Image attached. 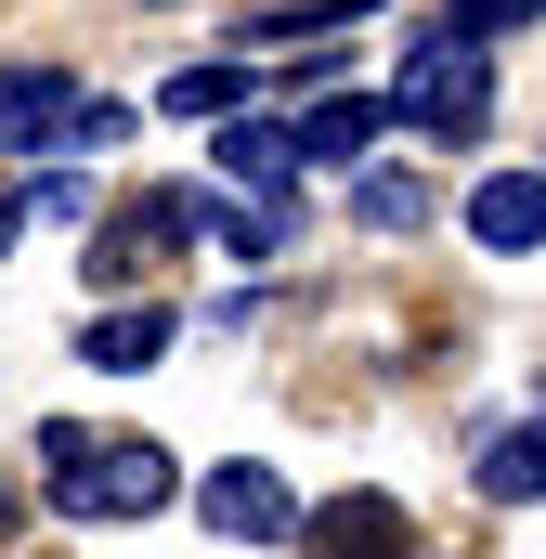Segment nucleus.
I'll return each mask as SVG.
<instances>
[{"mask_svg":"<svg viewBox=\"0 0 546 559\" xmlns=\"http://www.w3.org/2000/svg\"><path fill=\"white\" fill-rule=\"evenodd\" d=\"M39 468H52V508H79V521H143V508H169V495H182L169 442H143V429L92 442L79 417H52V429H39Z\"/></svg>","mask_w":546,"mask_h":559,"instance_id":"f257e3e1","label":"nucleus"},{"mask_svg":"<svg viewBox=\"0 0 546 559\" xmlns=\"http://www.w3.org/2000/svg\"><path fill=\"white\" fill-rule=\"evenodd\" d=\"M378 105H391V131H442V143H468L482 118H495V66H482V39H455V26H416L404 79H391Z\"/></svg>","mask_w":546,"mask_h":559,"instance_id":"f03ea898","label":"nucleus"},{"mask_svg":"<svg viewBox=\"0 0 546 559\" xmlns=\"http://www.w3.org/2000/svg\"><path fill=\"white\" fill-rule=\"evenodd\" d=\"M195 521L235 534V547H286V534H299V495L273 481L261 455H222V468H195Z\"/></svg>","mask_w":546,"mask_h":559,"instance_id":"7ed1b4c3","label":"nucleus"},{"mask_svg":"<svg viewBox=\"0 0 546 559\" xmlns=\"http://www.w3.org/2000/svg\"><path fill=\"white\" fill-rule=\"evenodd\" d=\"M404 495H325V508H299V559H404Z\"/></svg>","mask_w":546,"mask_h":559,"instance_id":"20e7f679","label":"nucleus"},{"mask_svg":"<svg viewBox=\"0 0 546 559\" xmlns=\"http://www.w3.org/2000/svg\"><path fill=\"white\" fill-rule=\"evenodd\" d=\"M286 143H299V169H352L365 143H391V105H378V92H312V105L286 118Z\"/></svg>","mask_w":546,"mask_h":559,"instance_id":"39448f33","label":"nucleus"},{"mask_svg":"<svg viewBox=\"0 0 546 559\" xmlns=\"http://www.w3.org/2000/svg\"><path fill=\"white\" fill-rule=\"evenodd\" d=\"M195 235V182H169V195H131L105 235H92V274H143L156 248H182Z\"/></svg>","mask_w":546,"mask_h":559,"instance_id":"423d86ee","label":"nucleus"},{"mask_svg":"<svg viewBox=\"0 0 546 559\" xmlns=\"http://www.w3.org/2000/svg\"><path fill=\"white\" fill-rule=\"evenodd\" d=\"M468 235H482L495 261L546 248V169H482V195H468Z\"/></svg>","mask_w":546,"mask_h":559,"instance_id":"0eeeda50","label":"nucleus"},{"mask_svg":"<svg viewBox=\"0 0 546 559\" xmlns=\"http://www.w3.org/2000/svg\"><path fill=\"white\" fill-rule=\"evenodd\" d=\"M248 92H261V66L248 52H209V66H169L156 79V118H248Z\"/></svg>","mask_w":546,"mask_h":559,"instance_id":"6e6552de","label":"nucleus"},{"mask_svg":"<svg viewBox=\"0 0 546 559\" xmlns=\"http://www.w3.org/2000/svg\"><path fill=\"white\" fill-rule=\"evenodd\" d=\"M222 182H248V195H286L299 182V143H286V118H222Z\"/></svg>","mask_w":546,"mask_h":559,"instance_id":"1a4fd4ad","label":"nucleus"},{"mask_svg":"<svg viewBox=\"0 0 546 559\" xmlns=\"http://www.w3.org/2000/svg\"><path fill=\"white\" fill-rule=\"evenodd\" d=\"M169 338H182V312H169V299H131V312H105V325H79V352H92L105 378H131V365H156Z\"/></svg>","mask_w":546,"mask_h":559,"instance_id":"9d476101","label":"nucleus"},{"mask_svg":"<svg viewBox=\"0 0 546 559\" xmlns=\"http://www.w3.org/2000/svg\"><path fill=\"white\" fill-rule=\"evenodd\" d=\"M482 495H495V508H546V417L482 442Z\"/></svg>","mask_w":546,"mask_h":559,"instance_id":"9b49d317","label":"nucleus"},{"mask_svg":"<svg viewBox=\"0 0 546 559\" xmlns=\"http://www.w3.org/2000/svg\"><path fill=\"white\" fill-rule=\"evenodd\" d=\"M352 222H365V235H416V222H429V182H416V169H365V182H352Z\"/></svg>","mask_w":546,"mask_h":559,"instance_id":"f8f14e48","label":"nucleus"},{"mask_svg":"<svg viewBox=\"0 0 546 559\" xmlns=\"http://www.w3.org/2000/svg\"><path fill=\"white\" fill-rule=\"evenodd\" d=\"M546 0H442L429 26H455V39H508V26H534Z\"/></svg>","mask_w":546,"mask_h":559,"instance_id":"ddd939ff","label":"nucleus"},{"mask_svg":"<svg viewBox=\"0 0 546 559\" xmlns=\"http://www.w3.org/2000/svg\"><path fill=\"white\" fill-rule=\"evenodd\" d=\"M0 235H13V209H0Z\"/></svg>","mask_w":546,"mask_h":559,"instance_id":"4468645a","label":"nucleus"}]
</instances>
